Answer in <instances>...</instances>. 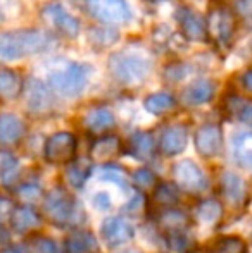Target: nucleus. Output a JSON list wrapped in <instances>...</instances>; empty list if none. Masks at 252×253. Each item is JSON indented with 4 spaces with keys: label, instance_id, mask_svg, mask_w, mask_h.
Masks as SVG:
<instances>
[{
    "label": "nucleus",
    "instance_id": "nucleus-22",
    "mask_svg": "<svg viewBox=\"0 0 252 253\" xmlns=\"http://www.w3.org/2000/svg\"><path fill=\"white\" fill-rule=\"evenodd\" d=\"M121 148V141L118 136H102L101 140L95 141L94 145V155L97 159H111Z\"/></svg>",
    "mask_w": 252,
    "mask_h": 253
},
{
    "label": "nucleus",
    "instance_id": "nucleus-28",
    "mask_svg": "<svg viewBox=\"0 0 252 253\" xmlns=\"http://www.w3.org/2000/svg\"><path fill=\"white\" fill-rule=\"evenodd\" d=\"M249 2H252V0H249Z\"/></svg>",
    "mask_w": 252,
    "mask_h": 253
},
{
    "label": "nucleus",
    "instance_id": "nucleus-20",
    "mask_svg": "<svg viewBox=\"0 0 252 253\" xmlns=\"http://www.w3.org/2000/svg\"><path fill=\"white\" fill-rule=\"evenodd\" d=\"M145 109L149 110L154 116H162V114L171 112L176 107V98L171 93H166V91H157V93H152L145 98L144 102Z\"/></svg>",
    "mask_w": 252,
    "mask_h": 253
},
{
    "label": "nucleus",
    "instance_id": "nucleus-16",
    "mask_svg": "<svg viewBox=\"0 0 252 253\" xmlns=\"http://www.w3.org/2000/svg\"><path fill=\"white\" fill-rule=\"evenodd\" d=\"M24 90L21 76L12 69L0 67V98L3 100H14Z\"/></svg>",
    "mask_w": 252,
    "mask_h": 253
},
{
    "label": "nucleus",
    "instance_id": "nucleus-27",
    "mask_svg": "<svg viewBox=\"0 0 252 253\" xmlns=\"http://www.w3.org/2000/svg\"><path fill=\"white\" fill-rule=\"evenodd\" d=\"M0 21H3V14H2V9H0Z\"/></svg>",
    "mask_w": 252,
    "mask_h": 253
},
{
    "label": "nucleus",
    "instance_id": "nucleus-3",
    "mask_svg": "<svg viewBox=\"0 0 252 253\" xmlns=\"http://www.w3.org/2000/svg\"><path fill=\"white\" fill-rule=\"evenodd\" d=\"M90 74V66L80 62H69L64 67H59L54 73H50L49 86L61 97L74 98L81 95V91L87 88Z\"/></svg>",
    "mask_w": 252,
    "mask_h": 253
},
{
    "label": "nucleus",
    "instance_id": "nucleus-19",
    "mask_svg": "<svg viewBox=\"0 0 252 253\" xmlns=\"http://www.w3.org/2000/svg\"><path fill=\"white\" fill-rule=\"evenodd\" d=\"M102 229H104V236L109 241V245H121L126 240H130L133 234L131 227L121 219H107Z\"/></svg>",
    "mask_w": 252,
    "mask_h": 253
},
{
    "label": "nucleus",
    "instance_id": "nucleus-14",
    "mask_svg": "<svg viewBox=\"0 0 252 253\" xmlns=\"http://www.w3.org/2000/svg\"><path fill=\"white\" fill-rule=\"evenodd\" d=\"M225 110L230 117L252 127V100L242 95H228L225 98Z\"/></svg>",
    "mask_w": 252,
    "mask_h": 253
},
{
    "label": "nucleus",
    "instance_id": "nucleus-17",
    "mask_svg": "<svg viewBox=\"0 0 252 253\" xmlns=\"http://www.w3.org/2000/svg\"><path fill=\"white\" fill-rule=\"evenodd\" d=\"M233 155L242 167L252 170V133L242 131L233 136Z\"/></svg>",
    "mask_w": 252,
    "mask_h": 253
},
{
    "label": "nucleus",
    "instance_id": "nucleus-24",
    "mask_svg": "<svg viewBox=\"0 0 252 253\" xmlns=\"http://www.w3.org/2000/svg\"><path fill=\"white\" fill-rule=\"evenodd\" d=\"M88 170L90 169L85 167V164H74V166L69 169V179L71 181H80V184H81V181L87 179Z\"/></svg>",
    "mask_w": 252,
    "mask_h": 253
},
{
    "label": "nucleus",
    "instance_id": "nucleus-7",
    "mask_svg": "<svg viewBox=\"0 0 252 253\" xmlns=\"http://www.w3.org/2000/svg\"><path fill=\"white\" fill-rule=\"evenodd\" d=\"M24 95H26L28 110L35 116H45L54 110V95L44 81L37 80V78L28 80V83L24 84Z\"/></svg>",
    "mask_w": 252,
    "mask_h": 253
},
{
    "label": "nucleus",
    "instance_id": "nucleus-4",
    "mask_svg": "<svg viewBox=\"0 0 252 253\" xmlns=\"http://www.w3.org/2000/svg\"><path fill=\"white\" fill-rule=\"evenodd\" d=\"M237 14L226 5H216L209 10L205 28H207V40L218 47L225 48L233 42L237 33Z\"/></svg>",
    "mask_w": 252,
    "mask_h": 253
},
{
    "label": "nucleus",
    "instance_id": "nucleus-23",
    "mask_svg": "<svg viewBox=\"0 0 252 253\" xmlns=\"http://www.w3.org/2000/svg\"><path fill=\"white\" fill-rule=\"evenodd\" d=\"M88 38H90V42L94 45L104 48V47L112 45L114 42H118L119 40V33L116 30H112V28H95V30L90 31Z\"/></svg>",
    "mask_w": 252,
    "mask_h": 253
},
{
    "label": "nucleus",
    "instance_id": "nucleus-8",
    "mask_svg": "<svg viewBox=\"0 0 252 253\" xmlns=\"http://www.w3.org/2000/svg\"><path fill=\"white\" fill-rule=\"evenodd\" d=\"M176 21L182 35L185 40L195 42V43H205L207 40V28H205V19L199 12H195L190 7H180L176 10Z\"/></svg>",
    "mask_w": 252,
    "mask_h": 253
},
{
    "label": "nucleus",
    "instance_id": "nucleus-18",
    "mask_svg": "<svg viewBox=\"0 0 252 253\" xmlns=\"http://www.w3.org/2000/svg\"><path fill=\"white\" fill-rule=\"evenodd\" d=\"M175 174L178 177L180 184H187L189 190H202L201 186L204 184V176L194 162H190V160L180 162L175 169Z\"/></svg>",
    "mask_w": 252,
    "mask_h": 253
},
{
    "label": "nucleus",
    "instance_id": "nucleus-11",
    "mask_svg": "<svg viewBox=\"0 0 252 253\" xmlns=\"http://www.w3.org/2000/svg\"><path fill=\"white\" fill-rule=\"evenodd\" d=\"M24 123L14 114H2L0 116V147H14L24 136Z\"/></svg>",
    "mask_w": 252,
    "mask_h": 253
},
{
    "label": "nucleus",
    "instance_id": "nucleus-13",
    "mask_svg": "<svg viewBox=\"0 0 252 253\" xmlns=\"http://www.w3.org/2000/svg\"><path fill=\"white\" fill-rule=\"evenodd\" d=\"M187 138H189V133H187V127L182 124L168 127L161 136V143H159L161 152L164 155H176L185 148Z\"/></svg>",
    "mask_w": 252,
    "mask_h": 253
},
{
    "label": "nucleus",
    "instance_id": "nucleus-6",
    "mask_svg": "<svg viewBox=\"0 0 252 253\" xmlns=\"http://www.w3.org/2000/svg\"><path fill=\"white\" fill-rule=\"evenodd\" d=\"M42 17L66 38H76L80 35V21L59 2H50L42 9Z\"/></svg>",
    "mask_w": 252,
    "mask_h": 253
},
{
    "label": "nucleus",
    "instance_id": "nucleus-15",
    "mask_svg": "<svg viewBox=\"0 0 252 253\" xmlns=\"http://www.w3.org/2000/svg\"><path fill=\"white\" fill-rule=\"evenodd\" d=\"M114 116L109 109L104 107H97V109L88 110V114L83 117V124L87 129H90L92 133H105L111 127H114Z\"/></svg>",
    "mask_w": 252,
    "mask_h": 253
},
{
    "label": "nucleus",
    "instance_id": "nucleus-1",
    "mask_svg": "<svg viewBox=\"0 0 252 253\" xmlns=\"http://www.w3.org/2000/svg\"><path fill=\"white\" fill-rule=\"evenodd\" d=\"M50 45V35L37 28L0 33V60H21L37 55Z\"/></svg>",
    "mask_w": 252,
    "mask_h": 253
},
{
    "label": "nucleus",
    "instance_id": "nucleus-26",
    "mask_svg": "<svg viewBox=\"0 0 252 253\" xmlns=\"http://www.w3.org/2000/svg\"><path fill=\"white\" fill-rule=\"evenodd\" d=\"M145 2H149V3H155V2H161V0H145Z\"/></svg>",
    "mask_w": 252,
    "mask_h": 253
},
{
    "label": "nucleus",
    "instance_id": "nucleus-21",
    "mask_svg": "<svg viewBox=\"0 0 252 253\" xmlns=\"http://www.w3.org/2000/svg\"><path fill=\"white\" fill-rule=\"evenodd\" d=\"M130 150L137 159H149L154 153V138L145 131L135 133L130 140Z\"/></svg>",
    "mask_w": 252,
    "mask_h": 253
},
{
    "label": "nucleus",
    "instance_id": "nucleus-5",
    "mask_svg": "<svg viewBox=\"0 0 252 253\" xmlns=\"http://www.w3.org/2000/svg\"><path fill=\"white\" fill-rule=\"evenodd\" d=\"M85 10L92 19L104 24H125L131 19L126 0H85Z\"/></svg>",
    "mask_w": 252,
    "mask_h": 253
},
{
    "label": "nucleus",
    "instance_id": "nucleus-9",
    "mask_svg": "<svg viewBox=\"0 0 252 253\" xmlns=\"http://www.w3.org/2000/svg\"><path fill=\"white\" fill-rule=\"evenodd\" d=\"M76 152V136L71 133H55L45 143V159L49 162H69Z\"/></svg>",
    "mask_w": 252,
    "mask_h": 253
},
{
    "label": "nucleus",
    "instance_id": "nucleus-12",
    "mask_svg": "<svg viewBox=\"0 0 252 253\" xmlns=\"http://www.w3.org/2000/svg\"><path fill=\"white\" fill-rule=\"evenodd\" d=\"M216 95V84L209 80H199L194 81L192 84L183 90L182 98L187 105L197 107V105H204V103L211 102Z\"/></svg>",
    "mask_w": 252,
    "mask_h": 253
},
{
    "label": "nucleus",
    "instance_id": "nucleus-25",
    "mask_svg": "<svg viewBox=\"0 0 252 253\" xmlns=\"http://www.w3.org/2000/svg\"><path fill=\"white\" fill-rule=\"evenodd\" d=\"M242 84H244V88H246L247 91H251V93H252V69H249L242 76Z\"/></svg>",
    "mask_w": 252,
    "mask_h": 253
},
{
    "label": "nucleus",
    "instance_id": "nucleus-10",
    "mask_svg": "<svg viewBox=\"0 0 252 253\" xmlns=\"http://www.w3.org/2000/svg\"><path fill=\"white\" fill-rule=\"evenodd\" d=\"M223 131L218 124H204L195 133V148L202 157H214L221 152Z\"/></svg>",
    "mask_w": 252,
    "mask_h": 253
},
{
    "label": "nucleus",
    "instance_id": "nucleus-2",
    "mask_svg": "<svg viewBox=\"0 0 252 253\" xmlns=\"http://www.w3.org/2000/svg\"><path fill=\"white\" fill-rule=\"evenodd\" d=\"M109 73L118 83L125 86L142 84L152 71V59L138 52H116L109 57Z\"/></svg>",
    "mask_w": 252,
    "mask_h": 253
}]
</instances>
